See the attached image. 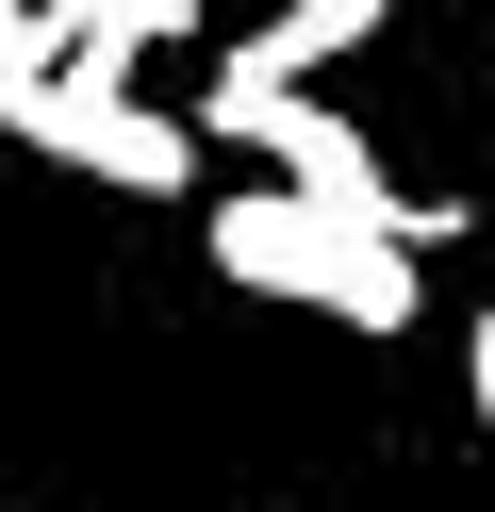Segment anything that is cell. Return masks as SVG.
I'll return each mask as SVG.
<instances>
[{
    "instance_id": "obj_3",
    "label": "cell",
    "mask_w": 495,
    "mask_h": 512,
    "mask_svg": "<svg viewBox=\"0 0 495 512\" xmlns=\"http://www.w3.org/2000/svg\"><path fill=\"white\" fill-rule=\"evenodd\" d=\"M50 149L83 182H116V199H182V182H198V133L149 116L132 83H66V100H50Z\"/></svg>"
},
{
    "instance_id": "obj_6",
    "label": "cell",
    "mask_w": 495,
    "mask_h": 512,
    "mask_svg": "<svg viewBox=\"0 0 495 512\" xmlns=\"http://www.w3.org/2000/svg\"><path fill=\"white\" fill-rule=\"evenodd\" d=\"M462 380H479V430H495V298H479V347H462Z\"/></svg>"
},
{
    "instance_id": "obj_2",
    "label": "cell",
    "mask_w": 495,
    "mask_h": 512,
    "mask_svg": "<svg viewBox=\"0 0 495 512\" xmlns=\"http://www.w3.org/2000/svg\"><path fill=\"white\" fill-rule=\"evenodd\" d=\"M215 133H231V149H264V166H281V199L347 215V232H380V248H429V232H446V199H413V182H396L380 149L347 133V116L281 100V83H215Z\"/></svg>"
},
{
    "instance_id": "obj_1",
    "label": "cell",
    "mask_w": 495,
    "mask_h": 512,
    "mask_svg": "<svg viewBox=\"0 0 495 512\" xmlns=\"http://www.w3.org/2000/svg\"><path fill=\"white\" fill-rule=\"evenodd\" d=\"M215 265L231 281H264V298H297V314H347L363 347H396L413 331V248H380V232H347V215H314V199H215Z\"/></svg>"
},
{
    "instance_id": "obj_5",
    "label": "cell",
    "mask_w": 495,
    "mask_h": 512,
    "mask_svg": "<svg viewBox=\"0 0 495 512\" xmlns=\"http://www.w3.org/2000/svg\"><path fill=\"white\" fill-rule=\"evenodd\" d=\"M50 100H66V34H50V0H0V133L50 149Z\"/></svg>"
},
{
    "instance_id": "obj_4",
    "label": "cell",
    "mask_w": 495,
    "mask_h": 512,
    "mask_svg": "<svg viewBox=\"0 0 495 512\" xmlns=\"http://www.w3.org/2000/svg\"><path fill=\"white\" fill-rule=\"evenodd\" d=\"M380 17H396V0H281L264 34H231V50H215V83H281V100H297V83H314V67H347Z\"/></svg>"
}]
</instances>
